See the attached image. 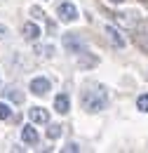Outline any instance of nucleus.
<instances>
[{
  "label": "nucleus",
  "instance_id": "obj_1",
  "mask_svg": "<svg viewBox=\"0 0 148 153\" xmlns=\"http://www.w3.org/2000/svg\"><path fill=\"white\" fill-rule=\"evenodd\" d=\"M82 104H85V108L87 111H104L106 106H108V92H106V87L104 85H90L87 90H85V94H82Z\"/></svg>",
  "mask_w": 148,
  "mask_h": 153
},
{
  "label": "nucleus",
  "instance_id": "obj_2",
  "mask_svg": "<svg viewBox=\"0 0 148 153\" xmlns=\"http://www.w3.org/2000/svg\"><path fill=\"white\" fill-rule=\"evenodd\" d=\"M132 38H134V45H136L144 54H148V19L146 21H139V24L134 26Z\"/></svg>",
  "mask_w": 148,
  "mask_h": 153
},
{
  "label": "nucleus",
  "instance_id": "obj_3",
  "mask_svg": "<svg viewBox=\"0 0 148 153\" xmlns=\"http://www.w3.org/2000/svg\"><path fill=\"white\" fill-rule=\"evenodd\" d=\"M56 17H59V21H64V24H73V21H78V7H75L73 2H59L56 5Z\"/></svg>",
  "mask_w": 148,
  "mask_h": 153
},
{
  "label": "nucleus",
  "instance_id": "obj_4",
  "mask_svg": "<svg viewBox=\"0 0 148 153\" xmlns=\"http://www.w3.org/2000/svg\"><path fill=\"white\" fill-rule=\"evenodd\" d=\"M61 45H64L68 52H73V54H82V52H87V42L80 40V36H75V33H66V36L61 38Z\"/></svg>",
  "mask_w": 148,
  "mask_h": 153
},
{
  "label": "nucleus",
  "instance_id": "obj_5",
  "mask_svg": "<svg viewBox=\"0 0 148 153\" xmlns=\"http://www.w3.org/2000/svg\"><path fill=\"white\" fill-rule=\"evenodd\" d=\"M28 90H31V94H36V97H45L50 90H52V82H50L45 76H36L31 82H28Z\"/></svg>",
  "mask_w": 148,
  "mask_h": 153
},
{
  "label": "nucleus",
  "instance_id": "obj_6",
  "mask_svg": "<svg viewBox=\"0 0 148 153\" xmlns=\"http://www.w3.org/2000/svg\"><path fill=\"white\" fill-rule=\"evenodd\" d=\"M28 118H31V123L47 125V123H50V111L42 108V106H31V108H28Z\"/></svg>",
  "mask_w": 148,
  "mask_h": 153
},
{
  "label": "nucleus",
  "instance_id": "obj_7",
  "mask_svg": "<svg viewBox=\"0 0 148 153\" xmlns=\"http://www.w3.org/2000/svg\"><path fill=\"white\" fill-rule=\"evenodd\" d=\"M21 139H24V144H28V146H36L38 141H40V134L33 125H24L21 127Z\"/></svg>",
  "mask_w": 148,
  "mask_h": 153
},
{
  "label": "nucleus",
  "instance_id": "obj_8",
  "mask_svg": "<svg viewBox=\"0 0 148 153\" xmlns=\"http://www.w3.org/2000/svg\"><path fill=\"white\" fill-rule=\"evenodd\" d=\"M54 111L59 115H66L71 111V97L68 94H56L54 97Z\"/></svg>",
  "mask_w": 148,
  "mask_h": 153
},
{
  "label": "nucleus",
  "instance_id": "obj_9",
  "mask_svg": "<svg viewBox=\"0 0 148 153\" xmlns=\"http://www.w3.org/2000/svg\"><path fill=\"white\" fill-rule=\"evenodd\" d=\"M104 31H106V36H108V40H111V42L115 45V47H120V50L125 47V38H122V33L118 31V26H111V24H108V26H106Z\"/></svg>",
  "mask_w": 148,
  "mask_h": 153
},
{
  "label": "nucleus",
  "instance_id": "obj_10",
  "mask_svg": "<svg viewBox=\"0 0 148 153\" xmlns=\"http://www.w3.org/2000/svg\"><path fill=\"white\" fill-rule=\"evenodd\" d=\"M21 33H24V38H26V40H38L42 31L38 28V24H33V21H26V24L21 26Z\"/></svg>",
  "mask_w": 148,
  "mask_h": 153
},
{
  "label": "nucleus",
  "instance_id": "obj_11",
  "mask_svg": "<svg viewBox=\"0 0 148 153\" xmlns=\"http://www.w3.org/2000/svg\"><path fill=\"white\" fill-rule=\"evenodd\" d=\"M136 108H139L141 113H148V92L136 97Z\"/></svg>",
  "mask_w": 148,
  "mask_h": 153
},
{
  "label": "nucleus",
  "instance_id": "obj_12",
  "mask_svg": "<svg viewBox=\"0 0 148 153\" xmlns=\"http://www.w3.org/2000/svg\"><path fill=\"white\" fill-rule=\"evenodd\" d=\"M5 97H7V99H12V101H24V94H21V92H19L17 87H7V90H5Z\"/></svg>",
  "mask_w": 148,
  "mask_h": 153
},
{
  "label": "nucleus",
  "instance_id": "obj_13",
  "mask_svg": "<svg viewBox=\"0 0 148 153\" xmlns=\"http://www.w3.org/2000/svg\"><path fill=\"white\" fill-rule=\"evenodd\" d=\"M12 118V106L7 101H0V120H10Z\"/></svg>",
  "mask_w": 148,
  "mask_h": 153
},
{
  "label": "nucleus",
  "instance_id": "obj_14",
  "mask_svg": "<svg viewBox=\"0 0 148 153\" xmlns=\"http://www.w3.org/2000/svg\"><path fill=\"white\" fill-rule=\"evenodd\" d=\"M47 137L50 139H59L61 137V125H47Z\"/></svg>",
  "mask_w": 148,
  "mask_h": 153
},
{
  "label": "nucleus",
  "instance_id": "obj_15",
  "mask_svg": "<svg viewBox=\"0 0 148 153\" xmlns=\"http://www.w3.org/2000/svg\"><path fill=\"white\" fill-rule=\"evenodd\" d=\"M31 14H33V17H36V19H42V17H45V12H42V10H40V7H36V5H33V7H31Z\"/></svg>",
  "mask_w": 148,
  "mask_h": 153
},
{
  "label": "nucleus",
  "instance_id": "obj_16",
  "mask_svg": "<svg viewBox=\"0 0 148 153\" xmlns=\"http://www.w3.org/2000/svg\"><path fill=\"white\" fill-rule=\"evenodd\" d=\"M64 151H66V153H78V151H80V146H78V144H66Z\"/></svg>",
  "mask_w": 148,
  "mask_h": 153
},
{
  "label": "nucleus",
  "instance_id": "obj_17",
  "mask_svg": "<svg viewBox=\"0 0 148 153\" xmlns=\"http://www.w3.org/2000/svg\"><path fill=\"white\" fill-rule=\"evenodd\" d=\"M5 33H7V26H2V24H0V36H5Z\"/></svg>",
  "mask_w": 148,
  "mask_h": 153
},
{
  "label": "nucleus",
  "instance_id": "obj_18",
  "mask_svg": "<svg viewBox=\"0 0 148 153\" xmlns=\"http://www.w3.org/2000/svg\"><path fill=\"white\" fill-rule=\"evenodd\" d=\"M111 2H115V5H120V2H125V0H111Z\"/></svg>",
  "mask_w": 148,
  "mask_h": 153
}]
</instances>
